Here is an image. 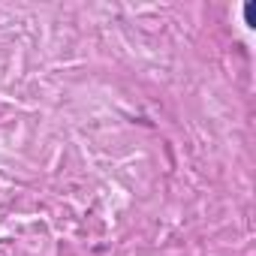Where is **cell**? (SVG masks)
<instances>
[{
  "label": "cell",
  "instance_id": "1",
  "mask_svg": "<svg viewBox=\"0 0 256 256\" xmlns=\"http://www.w3.org/2000/svg\"><path fill=\"white\" fill-rule=\"evenodd\" d=\"M247 24H256V6L247 4Z\"/></svg>",
  "mask_w": 256,
  "mask_h": 256
}]
</instances>
